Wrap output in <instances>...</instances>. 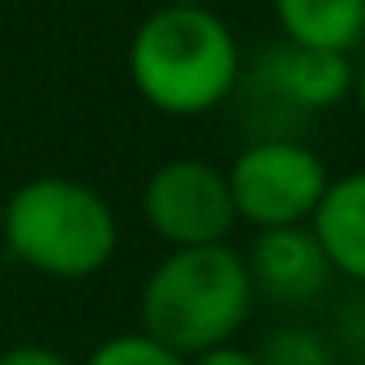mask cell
Returning a JSON list of instances; mask_svg holds the SVG:
<instances>
[{"label":"cell","mask_w":365,"mask_h":365,"mask_svg":"<svg viewBox=\"0 0 365 365\" xmlns=\"http://www.w3.org/2000/svg\"><path fill=\"white\" fill-rule=\"evenodd\" d=\"M241 43L215 9L159 5L129 39V82L163 116H207L241 86Z\"/></svg>","instance_id":"6da1fadb"},{"label":"cell","mask_w":365,"mask_h":365,"mask_svg":"<svg viewBox=\"0 0 365 365\" xmlns=\"http://www.w3.org/2000/svg\"><path fill=\"white\" fill-rule=\"evenodd\" d=\"M254 309V284L245 254L224 245L168 250L142 284L138 318L150 339L180 356H198L207 348L232 344Z\"/></svg>","instance_id":"7a4b0ae2"},{"label":"cell","mask_w":365,"mask_h":365,"mask_svg":"<svg viewBox=\"0 0 365 365\" xmlns=\"http://www.w3.org/2000/svg\"><path fill=\"white\" fill-rule=\"evenodd\" d=\"M0 245L48 279H91L120 245L112 202L78 176H35L5 198Z\"/></svg>","instance_id":"3957f363"},{"label":"cell","mask_w":365,"mask_h":365,"mask_svg":"<svg viewBox=\"0 0 365 365\" xmlns=\"http://www.w3.org/2000/svg\"><path fill=\"white\" fill-rule=\"evenodd\" d=\"M224 176L237 224H250L254 232L309 224L331 185L322 155H314L301 138H254L237 150Z\"/></svg>","instance_id":"277c9868"},{"label":"cell","mask_w":365,"mask_h":365,"mask_svg":"<svg viewBox=\"0 0 365 365\" xmlns=\"http://www.w3.org/2000/svg\"><path fill=\"white\" fill-rule=\"evenodd\" d=\"M142 220L168 250L224 245L237 228L224 168L207 159H168L142 185Z\"/></svg>","instance_id":"5b68a950"},{"label":"cell","mask_w":365,"mask_h":365,"mask_svg":"<svg viewBox=\"0 0 365 365\" xmlns=\"http://www.w3.org/2000/svg\"><path fill=\"white\" fill-rule=\"evenodd\" d=\"M237 95L250 99L254 120L275 116H318L352 95V61L339 52H314L292 43H271L254 65L241 69Z\"/></svg>","instance_id":"8992f818"},{"label":"cell","mask_w":365,"mask_h":365,"mask_svg":"<svg viewBox=\"0 0 365 365\" xmlns=\"http://www.w3.org/2000/svg\"><path fill=\"white\" fill-rule=\"evenodd\" d=\"M245 271H250V284H254V301L262 297V301L284 305V309L318 301L331 284L327 254L314 241L309 224L258 232L250 254H245Z\"/></svg>","instance_id":"52a82bcc"},{"label":"cell","mask_w":365,"mask_h":365,"mask_svg":"<svg viewBox=\"0 0 365 365\" xmlns=\"http://www.w3.org/2000/svg\"><path fill=\"white\" fill-rule=\"evenodd\" d=\"M309 232L322 245L331 275L365 292V168L331 176V185L309 220Z\"/></svg>","instance_id":"ba28073f"},{"label":"cell","mask_w":365,"mask_h":365,"mask_svg":"<svg viewBox=\"0 0 365 365\" xmlns=\"http://www.w3.org/2000/svg\"><path fill=\"white\" fill-rule=\"evenodd\" d=\"M284 43L348 56L365 39V0H271Z\"/></svg>","instance_id":"9c48e42d"},{"label":"cell","mask_w":365,"mask_h":365,"mask_svg":"<svg viewBox=\"0 0 365 365\" xmlns=\"http://www.w3.org/2000/svg\"><path fill=\"white\" fill-rule=\"evenodd\" d=\"M254 352L262 365H339L331 339L314 327H301V322L271 331L262 339V348H254Z\"/></svg>","instance_id":"30bf717a"},{"label":"cell","mask_w":365,"mask_h":365,"mask_svg":"<svg viewBox=\"0 0 365 365\" xmlns=\"http://www.w3.org/2000/svg\"><path fill=\"white\" fill-rule=\"evenodd\" d=\"M86 365H190V361L172 348H163L159 339H150L146 331H125V335L103 339L86 356Z\"/></svg>","instance_id":"8fae6325"},{"label":"cell","mask_w":365,"mask_h":365,"mask_svg":"<svg viewBox=\"0 0 365 365\" xmlns=\"http://www.w3.org/2000/svg\"><path fill=\"white\" fill-rule=\"evenodd\" d=\"M339 365H365V292L335 309V331L327 335Z\"/></svg>","instance_id":"7c38bea8"},{"label":"cell","mask_w":365,"mask_h":365,"mask_svg":"<svg viewBox=\"0 0 365 365\" xmlns=\"http://www.w3.org/2000/svg\"><path fill=\"white\" fill-rule=\"evenodd\" d=\"M0 365H78V361H69L65 352H56L48 344H14L0 352Z\"/></svg>","instance_id":"4fadbf2b"},{"label":"cell","mask_w":365,"mask_h":365,"mask_svg":"<svg viewBox=\"0 0 365 365\" xmlns=\"http://www.w3.org/2000/svg\"><path fill=\"white\" fill-rule=\"evenodd\" d=\"M190 365H262L254 348H241V344H220V348H207L198 356H190Z\"/></svg>","instance_id":"5bb4252c"},{"label":"cell","mask_w":365,"mask_h":365,"mask_svg":"<svg viewBox=\"0 0 365 365\" xmlns=\"http://www.w3.org/2000/svg\"><path fill=\"white\" fill-rule=\"evenodd\" d=\"M348 99H352V103H356V112L365 116V61L352 69V95H348Z\"/></svg>","instance_id":"9a60e30c"},{"label":"cell","mask_w":365,"mask_h":365,"mask_svg":"<svg viewBox=\"0 0 365 365\" xmlns=\"http://www.w3.org/2000/svg\"><path fill=\"white\" fill-rule=\"evenodd\" d=\"M163 5H190V9H215V0H163Z\"/></svg>","instance_id":"2e32d148"},{"label":"cell","mask_w":365,"mask_h":365,"mask_svg":"<svg viewBox=\"0 0 365 365\" xmlns=\"http://www.w3.org/2000/svg\"><path fill=\"white\" fill-rule=\"evenodd\" d=\"M5 198H9V194H0V232H5Z\"/></svg>","instance_id":"e0dca14e"}]
</instances>
